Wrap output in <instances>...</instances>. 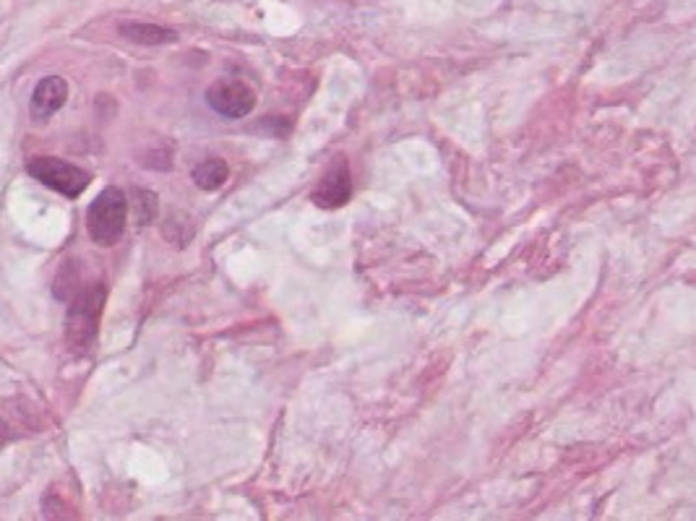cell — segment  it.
<instances>
[{
    "mask_svg": "<svg viewBox=\"0 0 696 521\" xmlns=\"http://www.w3.org/2000/svg\"><path fill=\"white\" fill-rule=\"evenodd\" d=\"M68 102V82L61 76H47L37 82V87L32 91L30 110L37 120H47L50 116L61 110Z\"/></svg>",
    "mask_w": 696,
    "mask_h": 521,
    "instance_id": "obj_6",
    "label": "cell"
},
{
    "mask_svg": "<svg viewBox=\"0 0 696 521\" xmlns=\"http://www.w3.org/2000/svg\"><path fill=\"white\" fill-rule=\"evenodd\" d=\"M350 196H352L350 162H347L345 156H337V160L326 167L322 181H318L314 194H311V202H314L316 206H322V209H339V206H345L347 202H350Z\"/></svg>",
    "mask_w": 696,
    "mask_h": 521,
    "instance_id": "obj_5",
    "label": "cell"
},
{
    "mask_svg": "<svg viewBox=\"0 0 696 521\" xmlns=\"http://www.w3.org/2000/svg\"><path fill=\"white\" fill-rule=\"evenodd\" d=\"M105 297L108 290L105 284H91L89 290H79L68 303V321H66V337L68 345L76 355L89 352L91 341L97 337L99 318H102Z\"/></svg>",
    "mask_w": 696,
    "mask_h": 521,
    "instance_id": "obj_1",
    "label": "cell"
},
{
    "mask_svg": "<svg viewBox=\"0 0 696 521\" xmlns=\"http://www.w3.org/2000/svg\"><path fill=\"white\" fill-rule=\"evenodd\" d=\"M26 173H30L37 183L47 185L55 194L66 198H79L91 183L87 170L76 167V164H70L66 160H58V156H34V160L26 164Z\"/></svg>",
    "mask_w": 696,
    "mask_h": 521,
    "instance_id": "obj_3",
    "label": "cell"
},
{
    "mask_svg": "<svg viewBox=\"0 0 696 521\" xmlns=\"http://www.w3.org/2000/svg\"><path fill=\"white\" fill-rule=\"evenodd\" d=\"M120 32H123V37L139 42V45H167V42L177 40L175 32L157 24H123Z\"/></svg>",
    "mask_w": 696,
    "mask_h": 521,
    "instance_id": "obj_8",
    "label": "cell"
},
{
    "mask_svg": "<svg viewBox=\"0 0 696 521\" xmlns=\"http://www.w3.org/2000/svg\"><path fill=\"white\" fill-rule=\"evenodd\" d=\"M191 177H194V183L202 191H217L222 188L227 177H230V167H227V162L219 160V156H209V160L196 164Z\"/></svg>",
    "mask_w": 696,
    "mask_h": 521,
    "instance_id": "obj_7",
    "label": "cell"
},
{
    "mask_svg": "<svg viewBox=\"0 0 696 521\" xmlns=\"http://www.w3.org/2000/svg\"><path fill=\"white\" fill-rule=\"evenodd\" d=\"M128 219V196L123 191L110 185L89 204L87 211V232L97 246L110 248L123 238Z\"/></svg>",
    "mask_w": 696,
    "mask_h": 521,
    "instance_id": "obj_2",
    "label": "cell"
},
{
    "mask_svg": "<svg viewBox=\"0 0 696 521\" xmlns=\"http://www.w3.org/2000/svg\"><path fill=\"white\" fill-rule=\"evenodd\" d=\"M206 105L227 120H240L251 116L255 107V91L238 78H222L206 89Z\"/></svg>",
    "mask_w": 696,
    "mask_h": 521,
    "instance_id": "obj_4",
    "label": "cell"
}]
</instances>
